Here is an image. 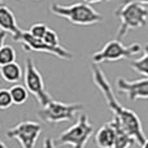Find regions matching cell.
I'll return each instance as SVG.
<instances>
[{
  "label": "cell",
  "instance_id": "obj_1",
  "mask_svg": "<svg viewBox=\"0 0 148 148\" xmlns=\"http://www.w3.org/2000/svg\"><path fill=\"white\" fill-rule=\"evenodd\" d=\"M91 77H92V82L99 88V91L101 92L108 108L112 110L114 117L121 121V123L126 129V131L131 136H134V139L136 140V144L142 147L146 143L147 139L146 135H144L143 126H142L140 118L138 117V114L118 103V100L114 96V92L112 90V86H110L109 81L107 79V75L100 68L91 66Z\"/></svg>",
  "mask_w": 148,
  "mask_h": 148
},
{
  "label": "cell",
  "instance_id": "obj_2",
  "mask_svg": "<svg viewBox=\"0 0 148 148\" xmlns=\"http://www.w3.org/2000/svg\"><path fill=\"white\" fill-rule=\"evenodd\" d=\"M51 12L53 14L62 17L78 26H90L99 23L104 20L97 10H95L88 3H74L72 5H62L53 3L51 5Z\"/></svg>",
  "mask_w": 148,
  "mask_h": 148
},
{
  "label": "cell",
  "instance_id": "obj_3",
  "mask_svg": "<svg viewBox=\"0 0 148 148\" xmlns=\"http://www.w3.org/2000/svg\"><path fill=\"white\" fill-rule=\"evenodd\" d=\"M114 14L120 18V27L117 31V36L122 38L130 30L143 27L148 21V9L144 4L136 1L122 3L118 9H116Z\"/></svg>",
  "mask_w": 148,
  "mask_h": 148
},
{
  "label": "cell",
  "instance_id": "obj_4",
  "mask_svg": "<svg viewBox=\"0 0 148 148\" xmlns=\"http://www.w3.org/2000/svg\"><path fill=\"white\" fill-rule=\"evenodd\" d=\"M94 134V126L90 123L87 114H79L77 123L62 131L56 139L57 146H70L72 148H84Z\"/></svg>",
  "mask_w": 148,
  "mask_h": 148
},
{
  "label": "cell",
  "instance_id": "obj_5",
  "mask_svg": "<svg viewBox=\"0 0 148 148\" xmlns=\"http://www.w3.org/2000/svg\"><path fill=\"white\" fill-rule=\"evenodd\" d=\"M143 47L139 43H133L130 46L122 44L118 39L109 40L104 44L100 51L92 55V62L94 64H101L105 61H118L122 59H131L133 56L140 53Z\"/></svg>",
  "mask_w": 148,
  "mask_h": 148
},
{
  "label": "cell",
  "instance_id": "obj_6",
  "mask_svg": "<svg viewBox=\"0 0 148 148\" xmlns=\"http://www.w3.org/2000/svg\"><path fill=\"white\" fill-rule=\"evenodd\" d=\"M81 109H83V104L79 103H61L52 100L46 107H42L36 114L46 123H59L62 121H72L75 113Z\"/></svg>",
  "mask_w": 148,
  "mask_h": 148
},
{
  "label": "cell",
  "instance_id": "obj_7",
  "mask_svg": "<svg viewBox=\"0 0 148 148\" xmlns=\"http://www.w3.org/2000/svg\"><path fill=\"white\" fill-rule=\"evenodd\" d=\"M23 82H25V86L27 88V91L35 96V99L38 100V103L42 107H46L48 103H51L53 100L52 96L49 95V92L47 91L40 72L35 66L34 60H31V59H26V61H25V77H23Z\"/></svg>",
  "mask_w": 148,
  "mask_h": 148
},
{
  "label": "cell",
  "instance_id": "obj_8",
  "mask_svg": "<svg viewBox=\"0 0 148 148\" xmlns=\"http://www.w3.org/2000/svg\"><path fill=\"white\" fill-rule=\"evenodd\" d=\"M13 40L18 42L23 46V49L27 52H44V53H49L53 56L59 57V59L64 60H72L73 53L70 51H68L66 48L61 46H51V44L46 43L44 39H39L33 36L29 31H21L18 35L13 36Z\"/></svg>",
  "mask_w": 148,
  "mask_h": 148
},
{
  "label": "cell",
  "instance_id": "obj_9",
  "mask_svg": "<svg viewBox=\"0 0 148 148\" xmlns=\"http://www.w3.org/2000/svg\"><path fill=\"white\" fill-rule=\"evenodd\" d=\"M40 133V123L34 122V121H22L7 130L5 135L9 139H16L22 148H35Z\"/></svg>",
  "mask_w": 148,
  "mask_h": 148
},
{
  "label": "cell",
  "instance_id": "obj_10",
  "mask_svg": "<svg viewBox=\"0 0 148 148\" xmlns=\"http://www.w3.org/2000/svg\"><path fill=\"white\" fill-rule=\"evenodd\" d=\"M117 90L121 94H125L130 101L138 99H148V77L136 81H127V79L117 78L116 82Z\"/></svg>",
  "mask_w": 148,
  "mask_h": 148
},
{
  "label": "cell",
  "instance_id": "obj_11",
  "mask_svg": "<svg viewBox=\"0 0 148 148\" xmlns=\"http://www.w3.org/2000/svg\"><path fill=\"white\" fill-rule=\"evenodd\" d=\"M0 29L9 34H12V36L18 35V34L22 31L17 23L14 13L5 4H3L1 7H0Z\"/></svg>",
  "mask_w": 148,
  "mask_h": 148
},
{
  "label": "cell",
  "instance_id": "obj_12",
  "mask_svg": "<svg viewBox=\"0 0 148 148\" xmlns=\"http://www.w3.org/2000/svg\"><path fill=\"white\" fill-rule=\"evenodd\" d=\"M109 122L116 131V140H114L113 148H131V146H134V144L136 143L134 136H131L130 134L126 131V129L122 126L120 120H117V118L114 117L112 121H109Z\"/></svg>",
  "mask_w": 148,
  "mask_h": 148
},
{
  "label": "cell",
  "instance_id": "obj_13",
  "mask_svg": "<svg viewBox=\"0 0 148 148\" xmlns=\"http://www.w3.org/2000/svg\"><path fill=\"white\" fill-rule=\"evenodd\" d=\"M116 140V131L110 122H107L96 131L95 144L97 148H113Z\"/></svg>",
  "mask_w": 148,
  "mask_h": 148
},
{
  "label": "cell",
  "instance_id": "obj_14",
  "mask_svg": "<svg viewBox=\"0 0 148 148\" xmlns=\"http://www.w3.org/2000/svg\"><path fill=\"white\" fill-rule=\"evenodd\" d=\"M0 74H1V78L5 82H9V83H14L18 82L22 78V69L17 62H10V64H5L1 65L0 68Z\"/></svg>",
  "mask_w": 148,
  "mask_h": 148
},
{
  "label": "cell",
  "instance_id": "obj_15",
  "mask_svg": "<svg viewBox=\"0 0 148 148\" xmlns=\"http://www.w3.org/2000/svg\"><path fill=\"white\" fill-rule=\"evenodd\" d=\"M130 66L133 68L134 72L142 74L144 77H148V44L144 47V53L140 59L134 60L130 62Z\"/></svg>",
  "mask_w": 148,
  "mask_h": 148
},
{
  "label": "cell",
  "instance_id": "obj_16",
  "mask_svg": "<svg viewBox=\"0 0 148 148\" xmlns=\"http://www.w3.org/2000/svg\"><path fill=\"white\" fill-rule=\"evenodd\" d=\"M10 94H12V97H13V103L17 105H21L27 100V95H29V91L26 88V86H21V84H14L9 88Z\"/></svg>",
  "mask_w": 148,
  "mask_h": 148
},
{
  "label": "cell",
  "instance_id": "obj_17",
  "mask_svg": "<svg viewBox=\"0 0 148 148\" xmlns=\"http://www.w3.org/2000/svg\"><path fill=\"white\" fill-rule=\"evenodd\" d=\"M16 61V51L13 47L3 44L0 48V64L5 65V64H10V62Z\"/></svg>",
  "mask_w": 148,
  "mask_h": 148
},
{
  "label": "cell",
  "instance_id": "obj_18",
  "mask_svg": "<svg viewBox=\"0 0 148 148\" xmlns=\"http://www.w3.org/2000/svg\"><path fill=\"white\" fill-rule=\"evenodd\" d=\"M12 104H14V103H13V97L10 91L7 88H3L0 91V108L1 109H8Z\"/></svg>",
  "mask_w": 148,
  "mask_h": 148
},
{
  "label": "cell",
  "instance_id": "obj_19",
  "mask_svg": "<svg viewBox=\"0 0 148 148\" xmlns=\"http://www.w3.org/2000/svg\"><path fill=\"white\" fill-rule=\"evenodd\" d=\"M47 31H48V27H47L44 23H34V25H31V27L29 29V33L33 36L39 38V39H43L44 36H46Z\"/></svg>",
  "mask_w": 148,
  "mask_h": 148
},
{
  "label": "cell",
  "instance_id": "obj_20",
  "mask_svg": "<svg viewBox=\"0 0 148 148\" xmlns=\"http://www.w3.org/2000/svg\"><path fill=\"white\" fill-rule=\"evenodd\" d=\"M44 42L48 44H51V46H60V42H59V35H57V33L55 30H51V29H48V31L46 33V36H44Z\"/></svg>",
  "mask_w": 148,
  "mask_h": 148
},
{
  "label": "cell",
  "instance_id": "obj_21",
  "mask_svg": "<svg viewBox=\"0 0 148 148\" xmlns=\"http://www.w3.org/2000/svg\"><path fill=\"white\" fill-rule=\"evenodd\" d=\"M43 146H44V148H56V143H55L51 138H46Z\"/></svg>",
  "mask_w": 148,
  "mask_h": 148
},
{
  "label": "cell",
  "instance_id": "obj_22",
  "mask_svg": "<svg viewBox=\"0 0 148 148\" xmlns=\"http://www.w3.org/2000/svg\"><path fill=\"white\" fill-rule=\"evenodd\" d=\"M127 1H136V3H140V4H144V5L148 4V0H122V3H127Z\"/></svg>",
  "mask_w": 148,
  "mask_h": 148
},
{
  "label": "cell",
  "instance_id": "obj_23",
  "mask_svg": "<svg viewBox=\"0 0 148 148\" xmlns=\"http://www.w3.org/2000/svg\"><path fill=\"white\" fill-rule=\"evenodd\" d=\"M86 3L88 4H96V3H100V1H113V0H84Z\"/></svg>",
  "mask_w": 148,
  "mask_h": 148
},
{
  "label": "cell",
  "instance_id": "obj_24",
  "mask_svg": "<svg viewBox=\"0 0 148 148\" xmlns=\"http://www.w3.org/2000/svg\"><path fill=\"white\" fill-rule=\"evenodd\" d=\"M0 148H8V147H7V144H5L4 142H1V143H0Z\"/></svg>",
  "mask_w": 148,
  "mask_h": 148
},
{
  "label": "cell",
  "instance_id": "obj_25",
  "mask_svg": "<svg viewBox=\"0 0 148 148\" xmlns=\"http://www.w3.org/2000/svg\"><path fill=\"white\" fill-rule=\"evenodd\" d=\"M142 148H148V139L146 140V143H144L143 146H142Z\"/></svg>",
  "mask_w": 148,
  "mask_h": 148
}]
</instances>
